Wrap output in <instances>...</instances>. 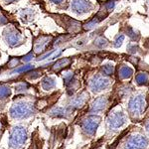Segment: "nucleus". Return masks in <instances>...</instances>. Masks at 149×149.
Returning a JSON list of instances; mask_svg holds the SVG:
<instances>
[{"instance_id":"22","label":"nucleus","mask_w":149,"mask_h":149,"mask_svg":"<svg viewBox=\"0 0 149 149\" xmlns=\"http://www.w3.org/2000/svg\"><path fill=\"white\" fill-rule=\"evenodd\" d=\"M95 44L97 45V47L100 48H103V47H107V40L105 39L104 37H102V36H100V37H98L97 40L95 41Z\"/></svg>"},{"instance_id":"23","label":"nucleus","mask_w":149,"mask_h":149,"mask_svg":"<svg viewBox=\"0 0 149 149\" xmlns=\"http://www.w3.org/2000/svg\"><path fill=\"white\" fill-rule=\"evenodd\" d=\"M123 40H124V35H118L116 37V39L114 40V43H113V45H114V47L115 48H119L122 45V42H123Z\"/></svg>"},{"instance_id":"30","label":"nucleus","mask_w":149,"mask_h":149,"mask_svg":"<svg viewBox=\"0 0 149 149\" xmlns=\"http://www.w3.org/2000/svg\"><path fill=\"white\" fill-rule=\"evenodd\" d=\"M7 23V19L5 16H3L1 13H0V25H4V24Z\"/></svg>"},{"instance_id":"26","label":"nucleus","mask_w":149,"mask_h":149,"mask_svg":"<svg viewBox=\"0 0 149 149\" xmlns=\"http://www.w3.org/2000/svg\"><path fill=\"white\" fill-rule=\"evenodd\" d=\"M127 36H129L131 39H135V38H137V35L135 34V31H134L132 28L127 29Z\"/></svg>"},{"instance_id":"12","label":"nucleus","mask_w":149,"mask_h":149,"mask_svg":"<svg viewBox=\"0 0 149 149\" xmlns=\"http://www.w3.org/2000/svg\"><path fill=\"white\" fill-rule=\"evenodd\" d=\"M133 74V70L129 67L125 66V65H122L121 67H119L118 69V78L121 80H126L129 79Z\"/></svg>"},{"instance_id":"11","label":"nucleus","mask_w":149,"mask_h":149,"mask_svg":"<svg viewBox=\"0 0 149 149\" xmlns=\"http://www.w3.org/2000/svg\"><path fill=\"white\" fill-rule=\"evenodd\" d=\"M107 103H109V100H107V97H98L93 102L92 107H91V109H90V111L91 112H95V113L102 111V110H103L105 107H107Z\"/></svg>"},{"instance_id":"20","label":"nucleus","mask_w":149,"mask_h":149,"mask_svg":"<svg viewBox=\"0 0 149 149\" xmlns=\"http://www.w3.org/2000/svg\"><path fill=\"white\" fill-rule=\"evenodd\" d=\"M64 81H65V85L67 86L71 85L74 81V73H71V72H69V73H66L64 74Z\"/></svg>"},{"instance_id":"17","label":"nucleus","mask_w":149,"mask_h":149,"mask_svg":"<svg viewBox=\"0 0 149 149\" xmlns=\"http://www.w3.org/2000/svg\"><path fill=\"white\" fill-rule=\"evenodd\" d=\"M34 11H32V9H23L21 11V18H22L23 21L25 22H28V21H31L34 17Z\"/></svg>"},{"instance_id":"13","label":"nucleus","mask_w":149,"mask_h":149,"mask_svg":"<svg viewBox=\"0 0 149 149\" xmlns=\"http://www.w3.org/2000/svg\"><path fill=\"white\" fill-rule=\"evenodd\" d=\"M88 98V95L86 93H83L79 95L78 97H76L72 102V107H76V109H79V107H81L84 104L86 103V102Z\"/></svg>"},{"instance_id":"9","label":"nucleus","mask_w":149,"mask_h":149,"mask_svg":"<svg viewBox=\"0 0 149 149\" xmlns=\"http://www.w3.org/2000/svg\"><path fill=\"white\" fill-rule=\"evenodd\" d=\"M126 122V116L121 111L113 112V113L109 114V118H107V124H109V128L116 129L121 127Z\"/></svg>"},{"instance_id":"25","label":"nucleus","mask_w":149,"mask_h":149,"mask_svg":"<svg viewBox=\"0 0 149 149\" xmlns=\"http://www.w3.org/2000/svg\"><path fill=\"white\" fill-rule=\"evenodd\" d=\"M114 6H115V0H109V1L107 2V4H105V8H107V11L112 10V9L114 8Z\"/></svg>"},{"instance_id":"28","label":"nucleus","mask_w":149,"mask_h":149,"mask_svg":"<svg viewBox=\"0 0 149 149\" xmlns=\"http://www.w3.org/2000/svg\"><path fill=\"white\" fill-rule=\"evenodd\" d=\"M18 64H19V60L18 59H11V61L8 63V66L10 67V68H13V67L18 66Z\"/></svg>"},{"instance_id":"16","label":"nucleus","mask_w":149,"mask_h":149,"mask_svg":"<svg viewBox=\"0 0 149 149\" xmlns=\"http://www.w3.org/2000/svg\"><path fill=\"white\" fill-rule=\"evenodd\" d=\"M52 116H56V117H65L68 113V110L63 107H54L51 111H50Z\"/></svg>"},{"instance_id":"15","label":"nucleus","mask_w":149,"mask_h":149,"mask_svg":"<svg viewBox=\"0 0 149 149\" xmlns=\"http://www.w3.org/2000/svg\"><path fill=\"white\" fill-rule=\"evenodd\" d=\"M72 63V60L69 59V58H63V59L59 60V61H57L56 63L54 64V66H53V70L54 71H60V70L64 69L65 67L69 66L70 64Z\"/></svg>"},{"instance_id":"19","label":"nucleus","mask_w":149,"mask_h":149,"mask_svg":"<svg viewBox=\"0 0 149 149\" xmlns=\"http://www.w3.org/2000/svg\"><path fill=\"white\" fill-rule=\"evenodd\" d=\"M11 95V88L7 85H1L0 86V100H4L10 97Z\"/></svg>"},{"instance_id":"10","label":"nucleus","mask_w":149,"mask_h":149,"mask_svg":"<svg viewBox=\"0 0 149 149\" xmlns=\"http://www.w3.org/2000/svg\"><path fill=\"white\" fill-rule=\"evenodd\" d=\"M51 39H52L51 36H40L34 43V52L37 53V54L44 52Z\"/></svg>"},{"instance_id":"1","label":"nucleus","mask_w":149,"mask_h":149,"mask_svg":"<svg viewBox=\"0 0 149 149\" xmlns=\"http://www.w3.org/2000/svg\"><path fill=\"white\" fill-rule=\"evenodd\" d=\"M34 113V107L30 102H17L10 109L11 117L15 119L28 118Z\"/></svg>"},{"instance_id":"18","label":"nucleus","mask_w":149,"mask_h":149,"mask_svg":"<svg viewBox=\"0 0 149 149\" xmlns=\"http://www.w3.org/2000/svg\"><path fill=\"white\" fill-rule=\"evenodd\" d=\"M136 80V84L139 86H144L148 83V80H149V76L148 74L146 73H139L135 78Z\"/></svg>"},{"instance_id":"5","label":"nucleus","mask_w":149,"mask_h":149,"mask_svg":"<svg viewBox=\"0 0 149 149\" xmlns=\"http://www.w3.org/2000/svg\"><path fill=\"white\" fill-rule=\"evenodd\" d=\"M147 146V138L140 134H135L128 138V140L124 145V149H146Z\"/></svg>"},{"instance_id":"21","label":"nucleus","mask_w":149,"mask_h":149,"mask_svg":"<svg viewBox=\"0 0 149 149\" xmlns=\"http://www.w3.org/2000/svg\"><path fill=\"white\" fill-rule=\"evenodd\" d=\"M114 72V68L112 65H104L102 69V73L103 76H111Z\"/></svg>"},{"instance_id":"8","label":"nucleus","mask_w":149,"mask_h":149,"mask_svg":"<svg viewBox=\"0 0 149 149\" xmlns=\"http://www.w3.org/2000/svg\"><path fill=\"white\" fill-rule=\"evenodd\" d=\"M109 84H110V81L109 79L97 74V76H95L92 80H91L90 88L93 93H100V92H102V91L105 90V88L109 86Z\"/></svg>"},{"instance_id":"3","label":"nucleus","mask_w":149,"mask_h":149,"mask_svg":"<svg viewBox=\"0 0 149 149\" xmlns=\"http://www.w3.org/2000/svg\"><path fill=\"white\" fill-rule=\"evenodd\" d=\"M27 139V131L22 126H15L11 130L9 145L13 149H19L23 146Z\"/></svg>"},{"instance_id":"27","label":"nucleus","mask_w":149,"mask_h":149,"mask_svg":"<svg viewBox=\"0 0 149 149\" xmlns=\"http://www.w3.org/2000/svg\"><path fill=\"white\" fill-rule=\"evenodd\" d=\"M33 69V66H30V65H28V66H25V67H21L20 69L16 70L15 73H22V72H27L29 70Z\"/></svg>"},{"instance_id":"2","label":"nucleus","mask_w":149,"mask_h":149,"mask_svg":"<svg viewBox=\"0 0 149 149\" xmlns=\"http://www.w3.org/2000/svg\"><path fill=\"white\" fill-rule=\"evenodd\" d=\"M3 38L4 41L9 47L15 48L18 47L20 45H22L25 41V38L23 37V35L14 27H7L3 32Z\"/></svg>"},{"instance_id":"29","label":"nucleus","mask_w":149,"mask_h":149,"mask_svg":"<svg viewBox=\"0 0 149 149\" xmlns=\"http://www.w3.org/2000/svg\"><path fill=\"white\" fill-rule=\"evenodd\" d=\"M136 49H137V47L135 46V44H134V45L129 44L128 47H127V50H128V52H130V53H135L136 51H137Z\"/></svg>"},{"instance_id":"34","label":"nucleus","mask_w":149,"mask_h":149,"mask_svg":"<svg viewBox=\"0 0 149 149\" xmlns=\"http://www.w3.org/2000/svg\"><path fill=\"white\" fill-rule=\"evenodd\" d=\"M145 128H146V130H147V132L149 133V119L146 121V123H145Z\"/></svg>"},{"instance_id":"33","label":"nucleus","mask_w":149,"mask_h":149,"mask_svg":"<svg viewBox=\"0 0 149 149\" xmlns=\"http://www.w3.org/2000/svg\"><path fill=\"white\" fill-rule=\"evenodd\" d=\"M19 0H4V3L5 4H11V3H15V2H18Z\"/></svg>"},{"instance_id":"6","label":"nucleus","mask_w":149,"mask_h":149,"mask_svg":"<svg viewBox=\"0 0 149 149\" xmlns=\"http://www.w3.org/2000/svg\"><path fill=\"white\" fill-rule=\"evenodd\" d=\"M100 117L97 115H91L81 122V128L84 132L88 135H93L97 131V128L100 125Z\"/></svg>"},{"instance_id":"4","label":"nucleus","mask_w":149,"mask_h":149,"mask_svg":"<svg viewBox=\"0 0 149 149\" xmlns=\"http://www.w3.org/2000/svg\"><path fill=\"white\" fill-rule=\"evenodd\" d=\"M145 97L142 95H138L132 97L128 102V111L132 116H139L143 113L145 109Z\"/></svg>"},{"instance_id":"32","label":"nucleus","mask_w":149,"mask_h":149,"mask_svg":"<svg viewBox=\"0 0 149 149\" xmlns=\"http://www.w3.org/2000/svg\"><path fill=\"white\" fill-rule=\"evenodd\" d=\"M32 57H33V54H32V53H29L27 56L25 57V59H24V62H29L31 59H32Z\"/></svg>"},{"instance_id":"24","label":"nucleus","mask_w":149,"mask_h":149,"mask_svg":"<svg viewBox=\"0 0 149 149\" xmlns=\"http://www.w3.org/2000/svg\"><path fill=\"white\" fill-rule=\"evenodd\" d=\"M28 88V85L26 83H21L16 86L15 90H16V93H24L26 90Z\"/></svg>"},{"instance_id":"31","label":"nucleus","mask_w":149,"mask_h":149,"mask_svg":"<svg viewBox=\"0 0 149 149\" xmlns=\"http://www.w3.org/2000/svg\"><path fill=\"white\" fill-rule=\"evenodd\" d=\"M50 2H52V3L54 4H57V5H60V4H63L66 2V0H49Z\"/></svg>"},{"instance_id":"14","label":"nucleus","mask_w":149,"mask_h":149,"mask_svg":"<svg viewBox=\"0 0 149 149\" xmlns=\"http://www.w3.org/2000/svg\"><path fill=\"white\" fill-rule=\"evenodd\" d=\"M56 86V81L54 80L51 77H46L42 80L41 83V86L44 88L45 91H50L51 88H54Z\"/></svg>"},{"instance_id":"7","label":"nucleus","mask_w":149,"mask_h":149,"mask_svg":"<svg viewBox=\"0 0 149 149\" xmlns=\"http://www.w3.org/2000/svg\"><path fill=\"white\" fill-rule=\"evenodd\" d=\"M71 9L77 15H83L93 9V4L88 0H72Z\"/></svg>"}]
</instances>
